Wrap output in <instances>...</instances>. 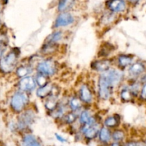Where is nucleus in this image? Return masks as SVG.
Instances as JSON below:
<instances>
[{"label":"nucleus","instance_id":"1","mask_svg":"<svg viewBox=\"0 0 146 146\" xmlns=\"http://www.w3.org/2000/svg\"><path fill=\"white\" fill-rule=\"evenodd\" d=\"M123 74L118 69H109L103 72L98 80V94L101 99L107 100L111 97L112 88L118 85Z\"/></svg>","mask_w":146,"mask_h":146},{"label":"nucleus","instance_id":"2","mask_svg":"<svg viewBox=\"0 0 146 146\" xmlns=\"http://www.w3.org/2000/svg\"><path fill=\"white\" fill-rule=\"evenodd\" d=\"M19 54L16 51H11L0 58V70L4 74L11 72L15 68L18 61Z\"/></svg>","mask_w":146,"mask_h":146},{"label":"nucleus","instance_id":"3","mask_svg":"<svg viewBox=\"0 0 146 146\" xmlns=\"http://www.w3.org/2000/svg\"><path fill=\"white\" fill-rule=\"evenodd\" d=\"M28 97L23 91H17L12 96L11 99V107L15 112L22 111L28 104Z\"/></svg>","mask_w":146,"mask_h":146},{"label":"nucleus","instance_id":"4","mask_svg":"<svg viewBox=\"0 0 146 146\" xmlns=\"http://www.w3.org/2000/svg\"><path fill=\"white\" fill-rule=\"evenodd\" d=\"M36 69L38 74H42L46 76H53L56 71V64L53 60L47 59L40 62L37 65Z\"/></svg>","mask_w":146,"mask_h":146},{"label":"nucleus","instance_id":"5","mask_svg":"<svg viewBox=\"0 0 146 146\" xmlns=\"http://www.w3.org/2000/svg\"><path fill=\"white\" fill-rule=\"evenodd\" d=\"M35 119V113L31 110H27L20 115L19 117L17 127L19 129L22 130L30 126L34 123Z\"/></svg>","mask_w":146,"mask_h":146},{"label":"nucleus","instance_id":"6","mask_svg":"<svg viewBox=\"0 0 146 146\" xmlns=\"http://www.w3.org/2000/svg\"><path fill=\"white\" fill-rule=\"evenodd\" d=\"M36 86V79L32 76H26L21 78L19 83V87L23 92H31L34 91Z\"/></svg>","mask_w":146,"mask_h":146},{"label":"nucleus","instance_id":"7","mask_svg":"<svg viewBox=\"0 0 146 146\" xmlns=\"http://www.w3.org/2000/svg\"><path fill=\"white\" fill-rule=\"evenodd\" d=\"M74 21V17L71 14L68 12H63L58 16L55 21L54 26L56 28L66 27L72 24Z\"/></svg>","mask_w":146,"mask_h":146},{"label":"nucleus","instance_id":"8","mask_svg":"<svg viewBox=\"0 0 146 146\" xmlns=\"http://www.w3.org/2000/svg\"><path fill=\"white\" fill-rule=\"evenodd\" d=\"M107 7L113 12H122L125 11L126 4L124 0H108Z\"/></svg>","mask_w":146,"mask_h":146},{"label":"nucleus","instance_id":"9","mask_svg":"<svg viewBox=\"0 0 146 146\" xmlns=\"http://www.w3.org/2000/svg\"><path fill=\"white\" fill-rule=\"evenodd\" d=\"M81 131L84 133V136L88 140L94 139L99 134V129L98 127L96 126V124L94 125H83V128L81 129Z\"/></svg>","mask_w":146,"mask_h":146},{"label":"nucleus","instance_id":"10","mask_svg":"<svg viewBox=\"0 0 146 146\" xmlns=\"http://www.w3.org/2000/svg\"><path fill=\"white\" fill-rule=\"evenodd\" d=\"M21 146H41L38 138L31 134H27L21 140Z\"/></svg>","mask_w":146,"mask_h":146},{"label":"nucleus","instance_id":"11","mask_svg":"<svg viewBox=\"0 0 146 146\" xmlns=\"http://www.w3.org/2000/svg\"><path fill=\"white\" fill-rule=\"evenodd\" d=\"M111 64V62L109 60H101V61H96L93 62L91 66H92V68L95 69L96 71L105 72V71L109 70Z\"/></svg>","mask_w":146,"mask_h":146},{"label":"nucleus","instance_id":"12","mask_svg":"<svg viewBox=\"0 0 146 146\" xmlns=\"http://www.w3.org/2000/svg\"><path fill=\"white\" fill-rule=\"evenodd\" d=\"M80 98L85 103H91L92 101L93 96L91 91L86 85H83L79 91Z\"/></svg>","mask_w":146,"mask_h":146},{"label":"nucleus","instance_id":"13","mask_svg":"<svg viewBox=\"0 0 146 146\" xmlns=\"http://www.w3.org/2000/svg\"><path fill=\"white\" fill-rule=\"evenodd\" d=\"M145 68L143 64L141 62H136L132 64L129 68V73L131 76H138L144 72Z\"/></svg>","mask_w":146,"mask_h":146},{"label":"nucleus","instance_id":"14","mask_svg":"<svg viewBox=\"0 0 146 146\" xmlns=\"http://www.w3.org/2000/svg\"><path fill=\"white\" fill-rule=\"evenodd\" d=\"M53 91V85L51 84H47L46 85L40 87L36 91L37 96L39 98H46Z\"/></svg>","mask_w":146,"mask_h":146},{"label":"nucleus","instance_id":"15","mask_svg":"<svg viewBox=\"0 0 146 146\" xmlns=\"http://www.w3.org/2000/svg\"><path fill=\"white\" fill-rule=\"evenodd\" d=\"M74 4H75V0H60L58 9L62 13L66 12L71 9L74 7Z\"/></svg>","mask_w":146,"mask_h":146},{"label":"nucleus","instance_id":"16","mask_svg":"<svg viewBox=\"0 0 146 146\" xmlns=\"http://www.w3.org/2000/svg\"><path fill=\"white\" fill-rule=\"evenodd\" d=\"M99 139L100 141L104 143H107L111 141L112 138V135L110 132L109 129L106 127H103L101 128L99 131Z\"/></svg>","mask_w":146,"mask_h":146},{"label":"nucleus","instance_id":"17","mask_svg":"<svg viewBox=\"0 0 146 146\" xmlns=\"http://www.w3.org/2000/svg\"><path fill=\"white\" fill-rule=\"evenodd\" d=\"M132 61L133 57L128 55H121L118 57V65H119L120 67H122V68H125V67L129 66L130 64H131Z\"/></svg>","mask_w":146,"mask_h":146},{"label":"nucleus","instance_id":"18","mask_svg":"<svg viewBox=\"0 0 146 146\" xmlns=\"http://www.w3.org/2000/svg\"><path fill=\"white\" fill-rule=\"evenodd\" d=\"M62 38V32L61 31H55L53 34H50L46 38V44H55L56 43L58 42V41L61 39Z\"/></svg>","mask_w":146,"mask_h":146},{"label":"nucleus","instance_id":"19","mask_svg":"<svg viewBox=\"0 0 146 146\" xmlns=\"http://www.w3.org/2000/svg\"><path fill=\"white\" fill-rule=\"evenodd\" d=\"M17 74L18 76L24 78V77L28 76V74L31 73V68L28 66H21L19 67L17 69Z\"/></svg>","mask_w":146,"mask_h":146},{"label":"nucleus","instance_id":"20","mask_svg":"<svg viewBox=\"0 0 146 146\" xmlns=\"http://www.w3.org/2000/svg\"><path fill=\"white\" fill-rule=\"evenodd\" d=\"M57 106L56 98L54 96H50L45 103V107L49 111H54Z\"/></svg>","mask_w":146,"mask_h":146},{"label":"nucleus","instance_id":"21","mask_svg":"<svg viewBox=\"0 0 146 146\" xmlns=\"http://www.w3.org/2000/svg\"><path fill=\"white\" fill-rule=\"evenodd\" d=\"M118 119L115 116H109L105 120V122H104V124L106 127H109V128H113V127H115L118 125Z\"/></svg>","mask_w":146,"mask_h":146},{"label":"nucleus","instance_id":"22","mask_svg":"<svg viewBox=\"0 0 146 146\" xmlns=\"http://www.w3.org/2000/svg\"><path fill=\"white\" fill-rule=\"evenodd\" d=\"M125 138V133L121 130H115L112 133V138L115 142L120 143Z\"/></svg>","mask_w":146,"mask_h":146},{"label":"nucleus","instance_id":"23","mask_svg":"<svg viewBox=\"0 0 146 146\" xmlns=\"http://www.w3.org/2000/svg\"><path fill=\"white\" fill-rule=\"evenodd\" d=\"M70 107L74 112L78 111L81 107V102L78 98H73L70 101Z\"/></svg>","mask_w":146,"mask_h":146},{"label":"nucleus","instance_id":"24","mask_svg":"<svg viewBox=\"0 0 146 146\" xmlns=\"http://www.w3.org/2000/svg\"><path fill=\"white\" fill-rule=\"evenodd\" d=\"M91 117L92 116L90 115L88 111H84L81 113V115H80V121H81V123L83 125H86V124L89 123Z\"/></svg>","mask_w":146,"mask_h":146},{"label":"nucleus","instance_id":"25","mask_svg":"<svg viewBox=\"0 0 146 146\" xmlns=\"http://www.w3.org/2000/svg\"><path fill=\"white\" fill-rule=\"evenodd\" d=\"M36 81V84H38L40 87H42L46 85L47 84H48V83L47 82L46 76L40 74H38V75L37 76Z\"/></svg>","mask_w":146,"mask_h":146},{"label":"nucleus","instance_id":"26","mask_svg":"<svg viewBox=\"0 0 146 146\" xmlns=\"http://www.w3.org/2000/svg\"><path fill=\"white\" fill-rule=\"evenodd\" d=\"M131 91L128 88H124L121 93V98L125 101H128L131 99Z\"/></svg>","mask_w":146,"mask_h":146},{"label":"nucleus","instance_id":"27","mask_svg":"<svg viewBox=\"0 0 146 146\" xmlns=\"http://www.w3.org/2000/svg\"><path fill=\"white\" fill-rule=\"evenodd\" d=\"M76 115L74 113H70L66 114L64 117V120L68 123H72L76 121Z\"/></svg>","mask_w":146,"mask_h":146},{"label":"nucleus","instance_id":"28","mask_svg":"<svg viewBox=\"0 0 146 146\" xmlns=\"http://www.w3.org/2000/svg\"><path fill=\"white\" fill-rule=\"evenodd\" d=\"M5 49H6V45L4 44V43L3 42V41H0V58L2 56Z\"/></svg>","mask_w":146,"mask_h":146},{"label":"nucleus","instance_id":"29","mask_svg":"<svg viewBox=\"0 0 146 146\" xmlns=\"http://www.w3.org/2000/svg\"><path fill=\"white\" fill-rule=\"evenodd\" d=\"M123 146H141L140 142H128Z\"/></svg>","mask_w":146,"mask_h":146},{"label":"nucleus","instance_id":"30","mask_svg":"<svg viewBox=\"0 0 146 146\" xmlns=\"http://www.w3.org/2000/svg\"><path fill=\"white\" fill-rule=\"evenodd\" d=\"M55 135H56V138L58 141H60L61 143L66 142V139H65V138H64V137L61 136V135H58V134H55Z\"/></svg>","mask_w":146,"mask_h":146},{"label":"nucleus","instance_id":"31","mask_svg":"<svg viewBox=\"0 0 146 146\" xmlns=\"http://www.w3.org/2000/svg\"><path fill=\"white\" fill-rule=\"evenodd\" d=\"M141 97L144 99H146V84H144L143 87L141 91Z\"/></svg>","mask_w":146,"mask_h":146},{"label":"nucleus","instance_id":"32","mask_svg":"<svg viewBox=\"0 0 146 146\" xmlns=\"http://www.w3.org/2000/svg\"><path fill=\"white\" fill-rule=\"evenodd\" d=\"M111 146H121V144H120V143L114 142V143H113L112 144H111Z\"/></svg>","mask_w":146,"mask_h":146},{"label":"nucleus","instance_id":"33","mask_svg":"<svg viewBox=\"0 0 146 146\" xmlns=\"http://www.w3.org/2000/svg\"><path fill=\"white\" fill-rule=\"evenodd\" d=\"M139 1L140 0H128V1H129L130 3H131V4H136V3H138Z\"/></svg>","mask_w":146,"mask_h":146},{"label":"nucleus","instance_id":"34","mask_svg":"<svg viewBox=\"0 0 146 146\" xmlns=\"http://www.w3.org/2000/svg\"><path fill=\"white\" fill-rule=\"evenodd\" d=\"M141 81H142V83H143L144 84H146V74L143 77L142 79H141Z\"/></svg>","mask_w":146,"mask_h":146},{"label":"nucleus","instance_id":"35","mask_svg":"<svg viewBox=\"0 0 146 146\" xmlns=\"http://www.w3.org/2000/svg\"><path fill=\"white\" fill-rule=\"evenodd\" d=\"M0 24H1V20H0Z\"/></svg>","mask_w":146,"mask_h":146}]
</instances>
